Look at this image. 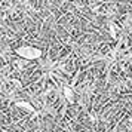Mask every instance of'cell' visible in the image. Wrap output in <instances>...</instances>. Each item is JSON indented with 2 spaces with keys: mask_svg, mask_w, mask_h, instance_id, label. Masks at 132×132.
I'll use <instances>...</instances> for the list:
<instances>
[{
  "mask_svg": "<svg viewBox=\"0 0 132 132\" xmlns=\"http://www.w3.org/2000/svg\"><path fill=\"white\" fill-rule=\"evenodd\" d=\"M64 96L68 102H74V92L71 90V88H68V86L64 88Z\"/></svg>",
  "mask_w": 132,
  "mask_h": 132,
  "instance_id": "cell-3",
  "label": "cell"
},
{
  "mask_svg": "<svg viewBox=\"0 0 132 132\" xmlns=\"http://www.w3.org/2000/svg\"><path fill=\"white\" fill-rule=\"evenodd\" d=\"M131 76H132V74H131Z\"/></svg>",
  "mask_w": 132,
  "mask_h": 132,
  "instance_id": "cell-5",
  "label": "cell"
},
{
  "mask_svg": "<svg viewBox=\"0 0 132 132\" xmlns=\"http://www.w3.org/2000/svg\"><path fill=\"white\" fill-rule=\"evenodd\" d=\"M15 54L21 56L22 60H27V61H34V60H39L42 56V49L36 48V46H30V45H22V46H18L15 48Z\"/></svg>",
  "mask_w": 132,
  "mask_h": 132,
  "instance_id": "cell-1",
  "label": "cell"
},
{
  "mask_svg": "<svg viewBox=\"0 0 132 132\" xmlns=\"http://www.w3.org/2000/svg\"><path fill=\"white\" fill-rule=\"evenodd\" d=\"M15 105L21 110H25V111H28V113H34V107L31 105L28 101H16L15 102Z\"/></svg>",
  "mask_w": 132,
  "mask_h": 132,
  "instance_id": "cell-2",
  "label": "cell"
},
{
  "mask_svg": "<svg viewBox=\"0 0 132 132\" xmlns=\"http://www.w3.org/2000/svg\"><path fill=\"white\" fill-rule=\"evenodd\" d=\"M131 123H132V117H131Z\"/></svg>",
  "mask_w": 132,
  "mask_h": 132,
  "instance_id": "cell-4",
  "label": "cell"
}]
</instances>
